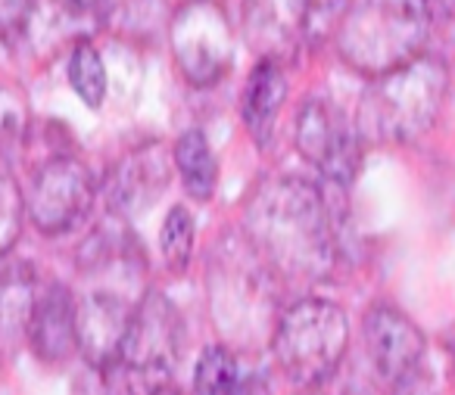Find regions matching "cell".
Here are the masks:
<instances>
[{
    "label": "cell",
    "mask_w": 455,
    "mask_h": 395,
    "mask_svg": "<svg viewBox=\"0 0 455 395\" xmlns=\"http://www.w3.org/2000/svg\"><path fill=\"white\" fill-rule=\"evenodd\" d=\"M243 233L275 277L324 280L334 271V221L324 194L306 178H268L243 209Z\"/></svg>",
    "instance_id": "cell-1"
},
{
    "label": "cell",
    "mask_w": 455,
    "mask_h": 395,
    "mask_svg": "<svg viewBox=\"0 0 455 395\" xmlns=\"http://www.w3.org/2000/svg\"><path fill=\"white\" fill-rule=\"evenodd\" d=\"M147 296L144 258L138 246L116 231H97L78 258L76 343L94 367H107Z\"/></svg>",
    "instance_id": "cell-2"
},
{
    "label": "cell",
    "mask_w": 455,
    "mask_h": 395,
    "mask_svg": "<svg viewBox=\"0 0 455 395\" xmlns=\"http://www.w3.org/2000/svg\"><path fill=\"white\" fill-rule=\"evenodd\" d=\"M434 0H347L337 22L340 57L362 75H384L421 57Z\"/></svg>",
    "instance_id": "cell-3"
},
{
    "label": "cell",
    "mask_w": 455,
    "mask_h": 395,
    "mask_svg": "<svg viewBox=\"0 0 455 395\" xmlns=\"http://www.w3.org/2000/svg\"><path fill=\"white\" fill-rule=\"evenodd\" d=\"M443 94L446 66L421 53L368 84L355 119L359 134L380 144H409L436 122Z\"/></svg>",
    "instance_id": "cell-4"
},
{
    "label": "cell",
    "mask_w": 455,
    "mask_h": 395,
    "mask_svg": "<svg viewBox=\"0 0 455 395\" xmlns=\"http://www.w3.org/2000/svg\"><path fill=\"white\" fill-rule=\"evenodd\" d=\"M349 343V324L340 305L328 299H299L278 314L272 352L287 383L303 392L318 389L337 374Z\"/></svg>",
    "instance_id": "cell-5"
},
{
    "label": "cell",
    "mask_w": 455,
    "mask_h": 395,
    "mask_svg": "<svg viewBox=\"0 0 455 395\" xmlns=\"http://www.w3.org/2000/svg\"><path fill=\"white\" fill-rule=\"evenodd\" d=\"M181 361V314L156 289H147L119 343L113 361L103 367L116 395H153L169 389Z\"/></svg>",
    "instance_id": "cell-6"
},
{
    "label": "cell",
    "mask_w": 455,
    "mask_h": 395,
    "mask_svg": "<svg viewBox=\"0 0 455 395\" xmlns=\"http://www.w3.org/2000/svg\"><path fill=\"white\" fill-rule=\"evenodd\" d=\"M268 277H275L266 268L256 249L247 243V256L237 249L221 252L212 262L209 277V293H212V314L225 333L235 330L237 339H247L250 333H268L272 336L278 314H272V293H268Z\"/></svg>",
    "instance_id": "cell-7"
},
{
    "label": "cell",
    "mask_w": 455,
    "mask_h": 395,
    "mask_svg": "<svg viewBox=\"0 0 455 395\" xmlns=\"http://www.w3.org/2000/svg\"><path fill=\"white\" fill-rule=\"evenodd\" d=\"M28 221L41 233H66L88 218L97 196L91 169L72 153H51L28 175L26 194Z\"/></svg>",
    "instance_id": "cell-8"
},
{
    "label": "cell",
    "mask_w": 455,
    "mask_h": 395,
    "mask_svg": "<svg viewBox=\"0 0 455 395\" xmlns=\"http://www.w3.org/2000/svg\"><path fill=\"white\" fill-rule=\"evenodd\" d=\"M172 51L178 72L194 88L221 82L231 69V53H235L228 13L212 0H188L172 20Z\"/></svg>",
    "instance_id": "cell-9"
},
{
    "label": "cell",
    "mask_w": 455,
    "mask_h": 395,
    "mask_svg": "<svg viewBox=\"0 0 455 395\" xmlns=\"http://www.w3.org/2000/svg\"><path fill=\"white\" fill-rule=\"evenodd\" d=\"M297 150L318 175L347 187L362 162L359 125L331 100H309L297 113Z\"/></svg>",
    "instance_id": "cell-10"
},
{
    "label": "cell",
    "mask_w": 455,
    "mask_h": 395,
    "mask_svg": "<svg viewBox=\"0 0 455 395\" xmlns=\"http://www.w3.org/2000/svg\"><path fill=\"white\" fill-rule=\"evenodd\" d=\"M362 336H365V349L374 370L387 383L403 380L409 370L424 364V352H427L424 333L418 330L409 314L387 305V302H378L365 312Z\"/></svg>",
    "instance_id": "cell-11"
},
{
    "label": "cell",
    "mask_w": 455,
    "mask_h": 395,
    "mask_svg": "<svg viewBox=\"0 0 455 395\" xmlns=\"http://www.w3.org/2000/svg\"><path fill=\"white\" fill-rule=\"evenodd\" d=\"M309 0H243V32L262 59L291 57L309 32Z\"/></svg>",
    "instance_id": "cell-12"
},
{
    "label": "cell",
    "mask_w": 455,
    "mask_h": 395,
    "mask_svg": "<svg viewBox=\"0 0 455 395\" xmlns=\"http://www.w3.org/2000/svg\"><path fill=\"white\" fill-rule=\"evenodd\" d=\"M28 343L44 361H63L78 349L76 343V299L63 283L41 289L28 318Z\"/></svg>",
    "instance_id": "cell-13"
},
{
    "label": "cell",
    "mask_w": 455,
    "mask_h": 395,
    "mask_svg": "<svg viewBox=\"0 0 455 395\" xmlns=\"http://www.w3.org/2000/svg\"><path fill=\"white\" fill-rule=\"evenodd\" d=\"M287 100V75L284 63L278 59H259L256 69L250 72V82L243 88V125L253 134L259 146H268L275 138V125H278L281 107Z\"/></svg>",
    "instance_id": "cell-14"
},
{
    "label": "cell",
    "mask_w": 455,
    "mask_h": 395,
    "mask_svg": "<svg viewBox=\"0 0 455 395\" xmlns=\"http://www.w3.org/2000/svg\"><path fill=\"white\" fill-rule=\"evenodd\" d=\"M165 181H169V171H165V162L156 146L132 153L113 171V181H109V209L119 212L122 218H132L153 196H159Z\"/></svg>",
    "instance_id": "cell-15"
},
{
    "label": "cell",
    "mask_w": 455,
    "mask_h": 395,
    "mask_svg": "<svg viewBox=\"0 0 455 395\" xmlns=\"http://www.w3.org/2000/svg\"><path fill=\"white\" fill-rule=\"evenodd\" d=\"M35 299L38 293H35L32 268L0 256V343L4 345L28 333Z\"/></svg>",
    "instance_id": "cell-16"
},
{
    "label": "cell",
    "mask_w": 455,
    "mask_h": 395,
    "mask_svg": "<svg viewBox=\"0 0 455 395\" xmlns=\"http://www.w3.org/2000/svg\"><path fill=\"white\" fill-rule=\"evenodd\" d=\"M172 159H175L178 178H181L188 196L200 202L212 200L215 184H219V159H215L206 134L196 128L184 131L172 146Z\"/></svg>",
    "instance_id": "cell-17"
},
{
    "label": "cell",
    "mask_w": 455,
    "mask_h": 395,
    "mask_svg": "<svg viewBox=\"0 0 455 395\" xmlns=\"http://www.w3.org/2000/svg\"><path fill=\"white\" fill-rule=\"evenodd\" d=\"M241 367L235 352L228 345H209L194 367V392L196 395H235Z\"/></svg>",
    "instance_id": "cell-18"
},
{
    "label": "cell",
    "mask_w": 455,
    "mask_h": 395,
    "mask_svg": "<svg viewBox=\"0 0 455 395\" xmlns=\"http://www.w3.org/2000/svg\"><path fill=\"white\" fill-rule=\"evenodd\" d=\"M69 84L88 109H100L107 100V66L94 44H78L69 57Z\"/></svg>",
    "instance_id": "cell-19"
},
{
    "label": "cell",
    "mask_w": 455,
    "mask_h": 395,
    "mask_svg": "<svg viewBox=\"0 0 455 395\" xmlns=\"http://www.w3.org/2000/svg\"><path fill=\"white\" fill-rule=\"evenodd\" d=\"M194 237H196V221L194 215L184 206L169 209L163 221V231H159V252H163V262L169 271H188L190 256H194Z\"/></svg>",
    "instance_id": "cell-20"
},
{
    "label": "cell",
    "mask_w": 455,
    "mask_h": 395,
    "mask_svg": "<svg viewBox=\"0 0 455 395\" xmlns=\"http://www.w3.org/2000/svg\"><path fill=\"white\" fill-rule=\"evenodd\" d=\"M22 215H26V196H22L20 184L0 169V256H7L10 246L20 237Z\"/></svg>",
    "instance_id": "cell-21"
},
{
    "label": "cell",
    "mask_w": 455,
    "mask_h": 395,
    "mask_svg": "<svg viewBox=\"0 0 455 395\" xmlns=\"http://www.w3.org/2000/svg\"><path fill=\"white\" fill-rule=\"evenodd\" d=\"M393 395H436V383L424 364H418L415 370L403 376V380L393 383Z\"/></svg>",
    "instance_id": "cell-22"
},
{
    "label": "cell",
    "mask_w": 455,
    "mask_h": 395,
    "mask_svg": "<svg viewBox=\"0 0 455 395\" xmlns=\"http://www.w3.org/2000/svg\"><path fill=\"white\" fill-rule=\"evenodd\" d=\"M235 395H272V389H268L266 374H241Z\"/></svg>",
    "instance_id": "cell-23"
},
{
    "label": "cell",
    "mask_w": 455,
    "mask_h": 395,
    "mask_svg": "<svg viewBox=\"0 0 455 395\" xmlns=\"http://www.w3.org/2000/svg\"><path fill=\"white\" fill-rule=\"evenodd\" d=\"M57 7L69 10V13H88V10H94L100 0H53Z\"/></svg>",
    "instance_id": "cell-24"
},
{
    "label": "cell",
    "mask_w": 455,
    "mask_h": 395,
    "mask_svg": "<svg viewBox=\"0 0 455 395\" xmlns=\"http://www.w3.org/2000/svg\"><path fill=\"white\" fill-rule=\"evenodd\" d=\"M153 395H181V392H175V389H163V392H153Z\"/></svg>",
    "instance_id": "cell-25"
}]
</instances>
